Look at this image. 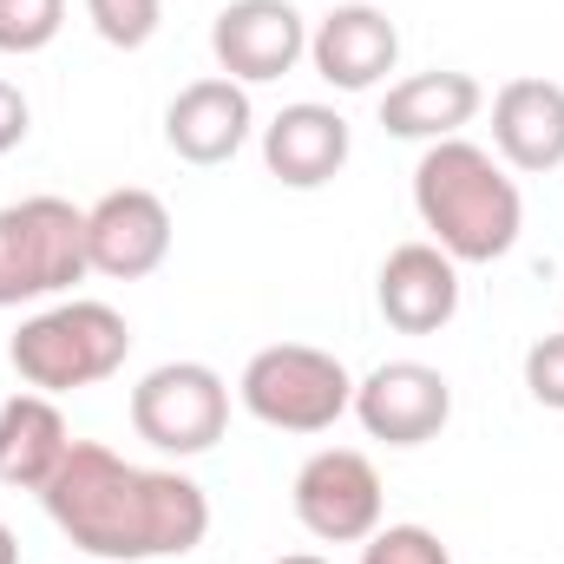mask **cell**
<instances>
[{
    "mask_svg": "<svg viewBox=\"0 0 564 564\" xmlns=\"http://www.w3.org/2000/svg\"><path fill=\"white\" fill-rule=\"evenodd\" d=\"M355 151V132L335 106H315V99H295L282 106L276 119L263 126V164L270 177H282L289 191H322L328 177H341Z\"/></svg>",
    "mask_w": 564,
    "mask_h": 564,
    "instance_id": "4fadbf2b",
    "label": "cell"
},
{
    "mask_svg": "<svg viewBox=\"0 0 564 564\" xmlns=\"http://www.w3.org/2000/svg\"><path fill=\"white\" fill-rule=\"evenodd\" d=\"M237 401L263 426H276V433H328V426L355 408V375L328 348L276 341V348H257L243 361Z\"/></svg>",
    "mask_w": 564,
    "mask_h": 564,
    "instance_id": "5b68a950",
    "label": "cell"
},
{
    "mask_svg": "<svg viewBox=\"0 0 564 564\" xmlns=\"http://www.w3.org/2000/svg\"><path fill=\"white\" fill-rule=\"evenodd\" d=\"M289 506H295V519H302L308 539H322V545H361V539L381 532V473L355 446H322V453L302 459Z\"/></svg>",
    "mask_w": 564,
    "mask_h": 564,
    "instance_id": "52a82bcc",
    "label": "cell"
},
{
    "mask_svg": "<svg viewBox=\"0 0 564 564\" xmlns=\"http://www.w3.org/2000/svg\"><path fill=\"white\" fill-rule=\"evenodd\" d=\"M230 426V388L204 361H164L132 388V433L158 453H210Z\"/></svg>",
    "mask_w": 564,
    "mask_h": 564,
    "instance_id": "8992f818",
    "label": "cell"
},
{
    "mask_svg": "<svg viewBox=\"0 0 564 564\" xmlns=\"http://www.w3.org/2000/svg\"><path fill=\"white\" fill-rule=\"evenodd\" d=\"M525 388H532V401H539V408L564 414V328L525 348Z\"/></svg>",
    "mask_w": 564,
    "mask_h": 564,
    "instance_id": "44dd1931",
    "label": "cell"
},
{
    "mask_svg": "<svg viewBox=\"0 0 564 564\" xmlns=\"http://www.w3.org/2000/svg\"><path fill=\"white\" fill-rule=\"evenodd\" d=\"M361 564H453V552L426 525H381L375 539H361Z\"/></svg>",
    "mask_w": 564,
    "mask_h": 564,
    "instance_id": "ffe728a7",
    "label": "cell"
},
{
    "mask_svg": "<svg viewBox=\"0 0 564 564\" xmlns=\"http://www.w3.org/2000/svg\"><path fill=\"white\" fill-rule=\"evenodd\" d=\"M66 26V0H0V53H46Z\"/></svg>",
    "mask_w": 564,
    "mask_h": 564,
    "instance_id": "ac0fdd59",
    "label": "cell"
},
{
    "mask_svg": "<svg viewBox=\"0 0 564 564\" xmlns=\"http://www.w3.org/2000/svg\"><path fill=\"white\" fill-rule=\"evenodd\" d=\"M86 20H93V33L106 46L139 53L144 40L158 33V20H164V0H86Z\"/></svg>",
    "mask_w": 564,
    "mask_h": 564,
    "instance_id": "d6986e66",
    "label": "cell"
},
{
    "mask_svg": "<svg viewBox=\"0 0 564 564\" xmlns=\"http://www.w3.org/2000/svg\"><path fill=\"white\" fill-rule=\"evenodd\" d=\"M0 564H20V539H13V525L0 519Z\"/></svg>",
    "mask_w": 564,
    "mask_h": 564,
    "instance_id": "603a6c76",
    "label": "cell"
},
{
    "mask_svg": "<svg viewBox=\"0 0 564 564\" xmlns=\"http://www.w3.org/2000/svg\"><path fill=\"white\" fill-rule=\"evenodd\" d=\"M26 132H33V106H26V93L13 79H0V158L13 144H26Z\"/></svg>",
    "mask_w": 564,
    "mask_h": 564,
    "instance_id": "7402d4cb",
    "label": "cell"
},
{
    "mask_svg": "<svg viewBox=\"0 0 564 564\" xmlns=\"http://www.w3.org/2000/svg\"><path fill=\"white\" fill-rule=\"evenodd\" d=\"M414 210L426 243H440L453 263H499L525 230L519 177L473 139H440L414 164Z\"/></svg>",
    "mask_w": 564,
    "mask_h": 564,
    "instance_id": "7a4b0ae2",
    "label": "cell"
},
{
    "mask_svg": "<svg viewBox=\"0 0 564 564\" xmlns=\"http://www.w3.org/2000/svg\"><path fill=\"white\" fill-rule=\"evenodd\" d=\"M66 446L73 433H66V414L53 408V394H13L0 408V486L40 492L59 473Z\"/></svg>",
    "mask_w": 564,
    "mask_h": 564,
    "instance_id": "e0dca14e",
    "label": "cell"
},
{
    "mask_svg": "<svg viewBox=\"0 0 564 564\" xmlns=\"http://www.w3.org/2000/svg\"><path fill=\"white\" fill-rule=\"evenodd\" d=\"M276 564H328V558H315V552H289V558H276Z\"/></svg>",
    "mask_w": 564,
    "mask_h": 564,
    "instance_id": "cb8c5ba5",
    "label": "cell"
},
{
    "mask_svg": "<svg viewBox=\"0 0 564 564\" xmlns=\"http://www.w3.org/2000/svg\"><path fill=\"white\" fill-rule=\"evenodd\" d=\"M79 564H106V558H79Z\"/></svg>",
    "mask_w": 564,
    "mask_h": 564,
    "instance_id": "d4e9b609",
    "label": "cell"
},
{
    "mask_svg": "<svg viewBox=\"0 0 564 564\" xmlns=\"http://www.w3.org/2000/svg\"><path fill=\"white\" fill-rule=\"evenodd\" d=\"M86 263V210L66 197H20L0 204V308L66 295Z\"/></svg>",
    "mask_w": 564,
    "mask_h": 564,
    "instance_id": "277c9868",
    "label": "cell"
},
{
    "mask_svg": "<svg viewBox=\"0 0 564 564\" xmlns=\"http://www.w3.org/2000/svg\"><path fill=\"white\" fill-rule=\"evenodd\" d=\"M210 53L224 79L263 86L282 79L295 59H308V20L295 13V0H230L210 26Z\"/></svg>",
    "mask_w": 564,
    "mask_h": 564,
    "instance_id": "9c48e42d",
    "label": "cell"
},
{
    "mask_svg": "<svg viewBox=\"0 0 564 564\" xmlns=\"http://www.w3.org/2000/svg\"><path fill=\"white\" fill-rule=\"evenodd\" d=\"M486 93L473 73H453V66H433V73H408L401 86H388L381 99V126L388 139H421V144H440V139H459L473 119H479Z\"/></svg>",
    "mask_w": 564,
    "mask_h": 564,
    "instance_id": "2e32d148",
    "label": "cell"
},
{
    "mask_svg": "<svg viewBox=\"0 0 564 564\" xmlns=\"http://www.w3.org/2000/svg\"><path fill=\"white\" fill-rule=\"evenodd\" d=\"M375 302L401 335H433L459 315V263L440 243H401L375 276Z\"/></svg>",
    "mask_w": 564,
    "mask_h": 564,
    "instance_id": "5bb4252c",
    "label": "cell"
},
{
    "mask_svg": "<svg viewBox=\"0 0 564 564\" xmlns=\"http://www.w3.org/2000/svg\"><path fill=\"white\" fill-rule=\"evenodd\" d=\"M308 66L335 93H375L401 66V26L375 0H341L315 20L308 33Z\"/></svg>",
    "mask_w": 564,
    "mask_h": 564,
    "instance_id": "8fae6325",
    "label": "cell"
},
{
    "mask_svg": "<svg viewBox=\"0 0 564 564\" xmlns=\"http://www.w3.org/2000/svg\"><path fill=\"white\" fill-rule=\"evenodd\" d=\"M250 126H257V112H250V93L237 86V79H191L171 106H164V144L184 158V164H230L243 144H250Z\"/></svg>",
    "mask_w": 564,
    "mask_h": 564,
    "instance_id": "7c38bea8",
    "label": "cell"
},
{
    "mask_svg": "<svg viewBox=\"0 0 564 564\" xmlns=\"http://www.w3.org/2000/svg\"><path fill=\"white\" fill-rule=\"evenodd\" d=\"M126 355H132V322L112 302H93V295H73V302H53V308L26 315L20 335L7 341L13 375L33 394L99 388L126 368Z\"/></svg>",
    "mask_w": 564,
    "mask_h": 564,
    "instance_id": "3957f363",
    "label": "cell"
},
{
    "mask_svg": "<svg viewBox=\"0 0 564 564\" xmlns=\"http://www.w3.org/2000/svg\"><path fill=\"white\" fill-rule=\"evenodd\" d=\"M492 158L512 171H558L564 164V86L558 79H506L492 93Z\"/></svg>",
    "mask_w": 564,
    "mask_h": 564,
    "instance_id": "9a60e30c",
    "label": "cell"
},
{
    "mask_svg": "<svg viewBox=\"0 0 564 564\" xmlns=\"http://www.w3.org/2000/svg\"><path fill=\"white\" fill-rule=\"evenodd\" d=\"M46 519L106 564H144V558H184L210 532V499L184 473L132 466L99 440H73L59 473L40 486Z\"/></svg>",
    "mask_w": 564,
    "mask_h": 564,
    "instance_id": "6da1fadb",
    "label": "cell"
},
{
    "mask_svg": "<svg viewBox=\"0 0 564 564\" xmlns=\"http://www.w3.org/2000/svg\"><path fill=\"white\" fill-rule=\"evenodd\" d=\"M171 257V210L158 191H106L93 210H86V263L93 276L112 282H139Z\"/></svg>",
    "mask_w": 564,
    "mask_h": 564,
    "instance_id": "30bf717a",
    "label": "cell"
},
{
    "mask_svg": "<svg viewBox=\"0 0 564 564\" xmlns=\"http://www.w3.org/2000/svg\"><path fill=\"white\" fill-rule=\"evenodd\" d=\"M355 421L368 426V440L388 446H426L440 440V426L453 421V381L426 361H381L368 381H355Z\"/></svg>",
    "mask_w": 564,
    "mask_h": 564,
    "instance_id": "ba28073f",
    "label": "cell"
}]
</instances>
